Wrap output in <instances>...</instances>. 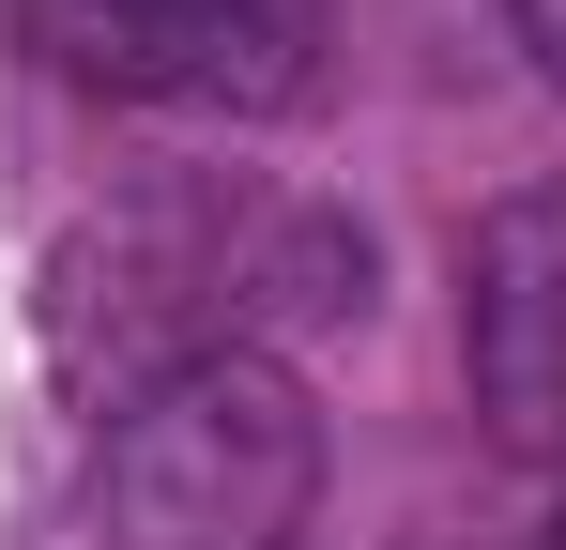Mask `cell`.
I'll return each instance as SVG.
<instances>
[{
	"mask_svg": "<svg viewBox=\"0 0 566 550\" xmlns=\"http://www.w3.org/2000/svg\"><path fill=\"white\" fill-rule=\"evenodd\" d=\"M368 306V230L322 199H245V183H138L77 214L46 275H31V337L46 367L138 413L154 382H185L214 352H261V321H353Z\"/></svg>",
	"mask_w": 566,
	"mask_h": 550,
	"instance_id": "obj_1",
	"label": "cell"
},
{
	"mask_svg": "<svg viewBox=\"0 0 566 550\" xmlns=\"http://www.w3.org/2000/svg\"><path fill=\"white\" fill-rule=\"evenodd\" d=\"M322 489V413L276 352H214L185 382H154L138 413H107L93 520L107 550H291Z\"/></svg>",
	"mask_w": 566,
	"mask_h": 550,
	"instance_id": "obj_2",
	"label": "cell"
},
{
	"mask_svg": "<svg viewBox=\"0 0 566 550\" xmlns=\"http://www.w3.org/2000/svg\"><path fill=\"white\" fill-rule=\"evenodd\" d=\"M15 31H31L77 92H123V107H230V123H276L291 92H306V46H322L306 0H15Z\"/></svg>",
	"mask_w": 566,
	"mask_h": 550,
	"instance_id": "obj_3",
	"label": "cell"
},
{
	"mask_svg": "<svg viewBox=\"0 0 566 550\" xmlns=\"http://www.w3.org/2000/svg\"><path fill=\"white\" fill-rule=\"evenodd\" d=\"M460 352L505 444H566V183H521L474 214L460 261Z\"/></svg>",
	"mask_w": 566,
	"mask_h": 550,
	"instance_id": "obj_4",
	"label": "cell"
},
{
	"mask_svg": "<svg viewBox=\"0 0 566 550\" xmlns=\"http://www.w3.org/2000/svg\"><path fill=\"white\" fill-rule=\"evenodd\" d=\"M552 550H566V505H552Z\"/></svg>",
	"mask_w": 566,
	"mask_h": 550,
	"instance_id": "obj_5",
	"label": "cell"
}]
</instances>
